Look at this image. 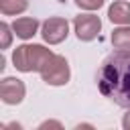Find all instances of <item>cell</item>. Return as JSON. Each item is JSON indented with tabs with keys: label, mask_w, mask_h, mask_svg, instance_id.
Instances as JSON below:
<instances>
[{
	"label": "cell",
	"mask_w": 130,
	"mask_h": 130,
	"mask_svg": "<svg viewBox=\"0 0 130 130\" xmlns=\"http://www.w3.org/2000/svg\"><path fill=\"white\" fill-rule=\"evenodd\" d=\"M43 81L49 83V85H65L71 77V71H69V63L63 55H55L43 65V69L39 71Z\"/></svg>",
	"instance_id": "obj_3"
},
{
	"label": "cell",
	"mask_w": 130,
	"mask_h": 130,
	"mask_svg": "<svg viewBox=\"0 0 130 130\" xmlns=\"http://www.w3.org/2000/svg\"><path fill=\"white\" fill-rule=\"evenodd\" d=\"M28 8V0H0V10L6 16L20 14Z\"/></svg>",
	"instance_id": "obj_9"
},
{
	"label": "cell",
	"mask_w": 130,
	"mask_h": 130,
	"mask_svg": "<svg viewBox=\"0 0 130 130\" xmlns=\"http://www.w3.org/2000/svg\"><path fill=\"white\" fill-rule=\"evenodd\" d=\"M47 126H59V128H61L59 122H43V124H41V128H47Z\"/></svg>",
	"instance_id": "obj_14"
},
{
	"label": "cell",
	"mask_w": 130,
	"mask_h": 130,
	"mask_svg": "<svg viewBox=\"0 0 130 130\" xmlns=\"http://www.w3.org/2000/svg\"><path fill=\"white\" fill-rule=\"evenodd\" d=\"M12 30H14V35L16 37H20V39H32L35 35H37V30H39V20L37 18H32V16H22V18H16L14 22H12Z\"/></svg>",
	"instance_id": "obj_7"
},
{
	"label": "cell",
	"mask_w": 130,
	"mask_h": 130,
	"mask_svg": "<svg viewBox=\"0 0 130 130\" xmlns=\"http://www.w3.org/2000/svg\"><path fill=\"white\" fill-rule=\"evenodd\" d=\"M108 18L116 24H130V2L118 0L108 8Z\"/></svg>",
	"instance_id": "obj_8"
},
{
	"label": "cell",
	"mask_w": 130,
	"mask_h": 130,
	"mask_svg": "<svg viewBox=\"0 0 130 130\" xmlns=\"http://www.w3.org/2000/svg\"><path fill=\"white\" fill-rule=\"evenodd\" d=\"M53 57L51 49H45L43 45H20L12 53V63L22 73L41 71L43 65Z\"/></svg>",
	"instance_id": "obj_2"
},
{
	"label": "cell",
	"mask_w": 130,
	"mask_h": 130,
	"mask_svg": "<svg viewBox=\"0 0 130 130\" xmlns=\"http://www.w3.org/2000/svg\"><path fill=\"white\" fill-rule=\"evenodd\" d=\"M122 126H124L126 130H130V110L124 114V118H122Z\"/></svg>",
	"instance_id": "obj_13"
},
{
	"label": "cell",
	"mask_w": 130,
	"mask_h": 130,
	"mask_svg": "<svg viewBox=\"0 0 130 130\" xmlns=\"http://www.w3.org/2000/svg\"><path fill=\"white\" fill-rule=\"evenodd\" d=\"M114 49H130V26H120L112 32Z\"/></svg>",
	"instance_id": "obj_10"
},
{
	"label": "cell",
	"mask_w": 130,
	"mask_h": 130,
	"mask_svg": "<svg viewBox=\"0 0 130 130\" xmlns=\"http://www.w3.org/2000/svg\"><path fill=\"white\" fill-rule=\"evenodd\" d=\"M98 89L120 108H130V49L108 55L98 71Z\"/></svg>",
	"instance_id": "obj_1"
},
{
	"label": "cell",
	"mask_w": 130,
	"mask_h": 130,
	"mask_svg": "<svg viewBox=\"0 0 130 130\" xmlns=\"http://www.w3.org/2000/svg\"><path fill=\"white\" fill-rule=\"evenodd\" d=\"M10 30H12V26H8L6 22L0 24V35H2V45H0V47H2V49H8V47H10V41H12V32H10Z\"/></svg>",
	"instance_id": "obj_11"
},
{
	"label": "cell",
	"mask_w": 130,
	"mask_h": 130,
	"mask_svg": "<svg viewBox=\"0 0 130 130\" xmlns=\"http://www.w3.org/2000/svg\"><path fill=\"white\" fill-rule=\"evenodd\" d=\"M41 35L49 45H59L69 35V22L61 16H51L41 24Z\"/></svg>",
	"instance_id": "obj_4"
},
{
	"label": "cell",
	"mask_w": 130,
	"mask_h": 130,
	"mask_svg": "<svg viewBox=\"0 0 130 130\" xmlns=\"http://www.w3.org/2000/svg\"><path fill=\"white\" fill-rule=\"evenodd\" d=\"M73 2L83 10H98L100 6H104V0H73Z\"/></svg>",
	"instance_id": "obj_12"
},
{
	"label": "cell",
	"mask_w": 130,
	"mask_h": 130,
	"mask_svg": "<svg viewBox=\"0 0 130 130\" xmlns=\"http://www.w3.org/2000/svg\"><path fill=\"white\" fill-rule=\"evenodd\" d=\"M24 93H26V87L20 79L16 77H4L0 81V98L4 104L8 106H16L24 100Z\"/></svg>",
	"instance_id": "obj_6"
},
{
	"label": "cell",
	"mask_w": 130,
	"mask_h": 130,
	"mask_svg": "<svg viewBox=\"0 0 130 130\" xmlns=\"http://www.w3.org/2000/svg\"><path fill=\"white\" fill-rule=\"evenodd\" d=\"M73 28L79 41H93L102 30V20L95 14H77L73 18Z\"/></svg>",
	"instance_id": "obj_5"
}]
</instances>
